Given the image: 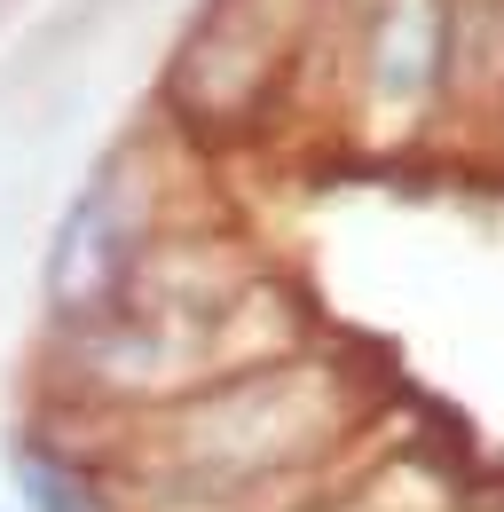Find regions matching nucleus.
Returning a JSON list of instances; mask_svg holds the SVG:
<instances>
[{"label": "nucleus", "mask_w": 504, "mask_h": 512, "mask_svg": "<svg viewBox=\"0 0 504 512\" xmlns=\"http://www.w3.org/2000/svg\"><path fill=\"white\" fill-rule=\"evenodd\" d=\"M339 410H347V394L323 363H300V355L245 363L213 386L174 394L166 457H174V473L205 489H260L339 442Z\"/></svg>", "instance_id": "1"}, {"label": "nucleus", "mask_w": 504, "mask_h": 512, "mask_svg": "<svg viewBox=\"0 0 504 512\" xmlns=\"http://www.w3.org/2000/svg\"><path fill=\"white\" fill-rule=\"evenodd\" d=\"M150 229H158V182H150V158L142 150H119L103 158L79 197L63 205L56 237H48V268H40V292H48V316L63 331L111 316L142 260H150Z\"/></svg>", "instance_id": "2"}, {"label": "nucleus", "mask_w": 504, "mask_h": 512, "mask_svg": "<svg viewBox=\"0 0 504 512\" xmlns=\"http://www.w3.org/2000/svg\"><path fill=\"white\" fill-rule=\"evenodd\" d=\"M457 64V0H371L363 87L378 111H426Z\"/></svg>", "instance_id": "3"}, {"label": "nucleus", "mask_w": 504, "mask_h": 512, "mask_svg": "<svg viewBox=\"0 0 504 512\" xmlns=\"http://www.w3.org/2000/svg\"><path fill=\"white\" fill-rule=\"evenodd\" d=\"M8 473H16L24 512H111V489L95 481V465H87L79 449H63V442L24 434V442L8 449Z\"/></svg>", "instance_id": "4"}]
</instances>
